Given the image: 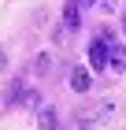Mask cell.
Segmentation results:
<instances>
[{"label":"cell","mask_w":126,"mask_h":130,"mask_svg":"<svg viewBox=\"0 0 126 130\" xmlns=\"http://www.w3.org/2000/svg\"><path fill=\"white\" fill-rule=\"evenodd\" d=\"M115 115V100H100V104H93V108L82 111V119L78 123H85V126H97V123H107Z\"/></svg>","instance_id":"obj_1"},{"label":"cell","mask_w":126,"mask_h":130,"mask_svg":"<svg viewBox=\"0 0 126 130\" xmlns=\"http://www.w3.org/2000/svg\"><path fill=\"white\" fill-rule=\"evenodd\" d=\"M89 67L93 71H104L107 67V41L104 37H97L93 45H89Z\"/></svg>","instance_id":"obj_2"},{"label":"cell","mask_w":126,"mask_h":130,"mask_svg":"<svg viewBox=\"0 0 126 130\" xmlns=\"http://www.w3.org/2000/svg\"><path fill=\"white\" fill-rule=\"evenodd\" d=\"M107 67L126 71V48L119 45V41H107Z\"/></svg>","instance_id":"obj_3"},{"label":"cell","mask_w":126,"mask_h":130,"mask_svg":"<svg viewBox=\"0 0 126 130\" xmlns=\"http://www.w3.org/2000/svg\"><path fill=\"white\" fill-rule=\"evenodd\" d=\"M67 82H70V89H74V93H85V89H89V71H85V67H74Z\"/></svg>","instance_id":"obj_4"},{"label":"cell","mask_w":126,"mask_h":130,"mask_svg":"<svg viewBox=\"0 0 126 130\" xmlns=\"http://www.w3.org/2000/svg\"><path fill=\"white\" fill-rule=\"evenodd\" d=\"M63 30H67V34H78V30H82V15H78V8H74V4L63 11Z\"/></svg>","instance_id":"obj_5"},{"label":"cell","mask_w":126,"mask_h":130,"mask_svg":"<svg viewBox=\"0 0 126 130\" xmlns=\"http://www.w3.org/2000/svg\"><path fill=\"white\" fill-rule=\"evenodd\" d=\"M22 97H26V86H22V82H15V86L4 93V100H8V104H22Z\"/></svg>","instance_id":"obj_6"},{"label":"cell","mask_w":126,"mask_h":130,"mask_svg":"<svg viewBox=\"0 0 126 130\" xmlns=\"http://www.w3.org/2000/svg\"><path fill=\"white\" fill-rule=\"evenodd\" d=\"M37 126H56V111H52V108H41V115H37Z\"/></svg>","instance_id":"obj_7"},{"label":"cell","mask_w":126,"mask_h":130,"mask_svg":"<svg viewBox=\"0 0 126 130\" xmlns=\"http://www.w3.org/2000/svg\"><path fill=\"white\" fill-rule=\"evenodd\" d=\"M33 71H37V74L52 71V56H41V60H33Z\"/></svg>","instance_id":"obj_8"},{"label":"cell","mask_w":126,"mask_h":130,"mask_svg":"<svg viewBox=\"0 0 126 130\" xmlns=\"http://www.w3.org/2000/svg\"><path fill=\"white\" fill-rule=\"evenodd\" d=\"M4 67H8V56H4V48H0V71H4Z\"/></svg>","instance_id":"obj_9"},{"label":"cell","mask_w":126,"mask_h":130,"mask_svg":"<svg viewBox=\"0 0 126 130\" xmlns=\"http://www.w3.org/2000/svg\"><path fill=\"white\" fill-rule=\"evenodd\" d=\"M78 4H93V0H78Z\"/></svg>","instance_id":"obj_10"},{"label":"cell","mask_w":126,"mask_h":130,"mask_svg":"<svg viewBox=\"0 0 126 130\" xmlns=\"http://www.w3.org/2000/svg\"><path fill=\"white\" fill-rule=\"evenodd\" d=\"M122 26H126V15H122Z\"/></svg>","instance_id":"obj_11"}]
</instances>
